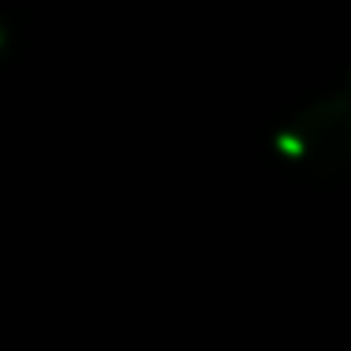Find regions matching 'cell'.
<instances>
[{"label":"cell","instance_id":"obj_1","mask_svg":"<svg viewBox=\"0 0 351 351\" xmlns=\"http://www.w3.org/2000/svg\"><path fill=\"white\" fill-rule=\"evenodd\" d=\"M277 161L310 182H330L351 161V95L343 87L306 99L273 132Z\"/></svg>","mask_w":351,"mask_h":351}]
</instances>
